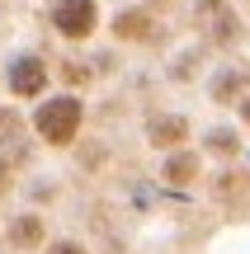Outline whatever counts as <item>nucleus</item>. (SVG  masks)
Segmentation results:
<instances>
[{"instance_id": "nucleus-1", "label": "nucleus", "mask_w": 250, "mask_h": 254, "mask_svg": "<svg viewBox=\"0 0 250 254\" xmlns=\"http://www.w3.org/2000/svg\"><path fill=\"white\" fill-rule=\"evenodd\" d=\"M33 123H38V136H43V141L71 146L76 132H81V104H76V99H47Z\"/></svg>"}, {"instance_id": "nucleus-2", "label": "nucleus", "mask_w": 250, "mask_h": 254, "mask_svg": "<svg viewBox=\"0 0 250 254\" xmlns=\"http://www.w3.org/2000/svg\"><path fill=\"white\" fill-rule=\"evenodd\" d=\"M52 24H57V33H66V38H85L99 24V9H94V0H57Z\"/></svg>"}, {"instance_id": "nucleus-3", "label": "nucleus", "mask_w": 250, "mask_h": 254, "mask_svg": "<svg viewBox=\"0 0 250 254\" xmlns=\"http://www.w3.org/2000/svg\"><path fill=\"white\" fill-rule=\"evenodd\" d=\"M47 85V71L38 57H19L14 66H9V90H14V99H33V94H43Z\"/></svg>"}, {"instance_id": "nucleus-4", "label": "nucleus", "mask_w": 250, "mask_h": 254, "mask_svg": "<svg viewBox=\"0 0 250 254\" xmlns=\"http://www.w3.org/2000/svg\"><path fill=\"white\" fill-rule=\"evenodd\" d=\"M184 132H189L184 118H156V123H151V141H156V146H179Z\"/></svg>"}, {"instance_id": "nucleus-5", "label": "nucleus", "mask_w": 250, "mask_h": 254, "mask_svg": "<svg viewBox=\"0 0 250 254\" xmlns=\"http://www.w3.org/2000/svg\"><path fill=\"white\" fill-rule=\"evenodd\" d=\"M9 240H14V245H24V250L43 245V221H38V217H24V221H14V226H9Z\"/></svg>"}, {"instance_id": "nucleus-6", "label": "nucleus", "mask_w": 250, "mask_h": 254, "mask_svg": "<svg viewBox=\"0 0 250 254\" xmlns=\"http://www.w3.org/2000/svg\"><path fill=\"white\" fill-rule=\"evenodd\" d=\"M113 33L118 38H147V14H142V9H123L118 24H113Z\"/></svg>"}, {"instance_id": "nucleus-7", "label": "nucleus", "mask_w": 250, "mask_h": 254, "mask_svg": "<svg viewBox=\"0 0 250 254\" xmlns=\"http://www.w3.org/2000/svg\"><path fill=\"white\" fill-rule=\"evenodd\" d=\"M194 174H198L194 155H175V160H166V184H189Z\"/></svg>"}, {"instance_id": "nucleus-8", "label": "nucleus", "mask_w": 250, "mask_h": 254, "mask_svg": "<svg viewBox=\"0 0 250 254\" xmlns=\"http://www.w3.org/2000/svg\"><path fill=\"white\" fill-rule=\"evenodd\" d=\"M213 136H217L213 146H217V151H222V155H232V151H236V141H232V132H213Z\"/></svg>"}, {"instance_id": "nucleus-9", "label": "nucleus", "mask_w": 250, "mask_h": 254, "mask_svg": "<svg viewBox=\"0 0 250 254\" xmlns=\"http://www.w3.org/2000/svg\"><path fill=\"white\" fill-rule=\"evenodd\" d=\"M52 254H85V250H81V245H71V240H62V245H57Z\"/></svg>"}]
</instances>
